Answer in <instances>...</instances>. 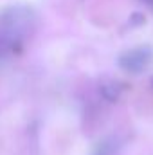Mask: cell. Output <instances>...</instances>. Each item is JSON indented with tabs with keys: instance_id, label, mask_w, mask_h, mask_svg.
I'll return each instance as SVG.
<instances>
[{
	"instance_id": "1",
	"label": "cell",
	"mask_w": 153,
	"mask_h": 155,
	"mask_svg": "<svg viewBox=\"0 0 153 155\" xmlns=\"http://www.w3.org/2000/svg\"><path fill=\"white\" fill-rule=\"evenodd\" d=\"M38 16L33 7L13 4L0 13V56L15 54L36 33Z\"/></svg>"
},
{
	"instance_id": "3",
	"label": "cell",
	"mask_w": 153,
	"mask_h": 155,
	"mask_svg": "<svg viewBox=\"0 0 153 155\" xmlns=\"http://www.w3.org/2000/svg\"><path fill=\"white\" fill-rule=\"evenodd\" d=\"M122 90H124L122 83L114 81V79H106V81H103V83H101V87H99L101 96H103L105 99H108L110 103L119 101V97L122 96Z\"/></svg>"
},
{
	"instance_id": "4",
	"label": "cell",
	"mask_w": 153,
	"mask_h": 155,
	"mask_svg": "<svg viewBox=\"0 0 153 155\" xmlns=\"http://www.w3.org/2000/svg\"><path fill=\"white\" fill-rule=\"evenodd\" d=\"M142 2H144L148 7H151V9H153V0H142Z\"/></svg>"
},
{
	"instance_id": "5",
	"label": "cell",
	"mask_w": 153,
	"mask_h": 155,
	"mask_svg": "<svg viewBox=\"0 0 153 155\" xmlns=\"http://www.w3.org/2000/svg\"><path fill=\"white\" fill-rule=\"evenodd\" d=\"M151 85H153V78H151Z\"/></svg>"
},
{
	"instance_id": "2",
	"label": "cell",
	"mask_w": 153,
	"mask_h": 155,
	"mask_svg": "<svg viewBox=\"0 0 153 155\" xmlns=\"http://www.w3.org/2000/svg\"><path fill=\"white\" fill-rule=\"evenodd\" d=\"M153 63V47L151 45H135L132 49L122 51L117 56V65L126 74H142Z\"/></svg>"
}]
</instances>
